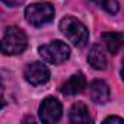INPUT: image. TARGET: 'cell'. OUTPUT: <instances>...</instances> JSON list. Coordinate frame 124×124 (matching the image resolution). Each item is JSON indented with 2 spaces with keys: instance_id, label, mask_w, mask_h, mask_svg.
Instances as JSON below:
<instances>
[{
  "instance_id": "cell-10",
  "label": "cell",
  "mask_w": 124,
  "mask_h": 124,
  "mask_svg": "<svg viewBox=\"0 0 124 124\" xmlns=\"http://www.w3.org/2000/svg\"><path fill=\"white\" fill-rule=\"evenodd\" d=\"M88 63L95 69V70H105L107 67V57L104 54V50L99 44H95L91 47L89 54H88Z\"/></svg>"
},
{
  "instance_id": "cell-3",
  "label": "cell",
  "mask_w": 124,
  "mask_h": 124,
  "mask_svg": "<svg viewBox=\"0 0 124 124\" xmlns=\"http://www.w3.org/2000/svg\"><path fill=\"white\" fill-rule=\"evenodd\" d=\"M38 53L45 61H48V63L61 64L70 57V47L63 41L55 39V41H53L50 44L41 45L38 48Z\"/></svg>"
},
{
  "instance_id": "cell-4",
  "label": "cell",
  "mask_w": 124,
  "mask_h": 124,
  "mask_svg": "<svg viewBox=\"0 0 124 124\" xmlns=\"http://www.w3.org/2000/svg\"><path fill=\"white\" fill-rule=\"evenodd\" d=\"M55 10L51 3H32L25 9V18L34 26H42L51 22Z\"/></svg>"
},
{
  "instance_id": "cell-5",
  "label": "cell",
  "mask_w": 124,
  "mask_h": 124,
  "mask_svg": "<svg viewBox=\"0 0 124 124\" xmlns=\"http://www.w3.org/2000/svg\"><path fill=\"white\" fill-rule=\"evenodd\" d=\"M61 112H63V107H61V102L54 98V96H48L45 98L39 108H38V115L39 120L42 123L51 124V123H57L61 118Z\"/></svg>"
},
{
  "instance_id": "cell-11",
  "label": "cell",
  "mask_w": 124,
  "mask_h": 124,
  "mask_svg": "<svg viewBox=\"0 0 124 124\" xmlns=\"http://www.w3.org/2000/svg\"><path fill=\"white\" fill-rule=\"evenodd\" d=\"M102 39H104V42H105L108 51H109L112 55H115V54H118V51H120L121 47H123V39H124V37H123L121 32H104V34H102Z\"/></svg>"
},
{
  "instance_id": "cell-2",
  "label": "cell",
  "mask_w": 124,
  "mask_h": 124,
  "mask_svg": "<svg viewBox=\"0 0 124 124\" xmlns=\"http://www.w3.org/2000/svg\"><path fill=\"white\" fill-rule=\"evenodd\" d=\"M28 38L23 29L19 26H9L0 41V51L5 55H18L25 51Z\"/></svg>"
},
{
  "instance_id": "cell-14",
  "label": "cell",
  "mask_w": 124,
  "mask_h": 124,
  "mask_svg": "<svg viewBox=\"0 0 124 124\" xmlns=\"http://www.w3.org/2000/svg\"><path fill=\"white\" fill-rule=\"evenodd\" d=\"M2 3H5L6 6H10V8H16V6H21L23 3V0H0Z\"/></svg>"
},
{
  "instance_id": "cell-7",
  "label": "cell",
  "mask_w": 124,
  "mask_h": 124,
  "mask_svg": "<svg viewBox=\"0 0 124 124\" xmlns=\"http://www.w3.org/2000/svg\"><path fill=\"white\" fill-rule=\"evenodd\" d=\"M85 88H86V79H85L83 73H75L61 85L60 91L64 95H78Z\"/></svg>"
},
{
  "instance_id": "cell-15",
  "label": "cell",
  "mask_w": 124,
  "mask_h": 124,
  "mask_svg": "<svg viewBox=\"0 0 124 124\" xmlns=\"http://www.w3.org/2000/svg\"><path fill=\"white\" fill-rule=\"evenodd\" d=\"M104 121H105V123L112 121V123H118V124H121V123H123V118H121V117H115V115H112V117H107Z\"/></svg>"
},
{
  "instance_id": "cell-8",
  "label": "cell",
  "mask_w": 124,
  "mask_h": 124,
  "mask_svg": "<svg viewBox=\"0 0 124 124\" xmlns=\"http://www.w3.org/2000/svg\"><path fill=\"white\" fill-rule=\"evenodd\" d=\"M89 95L95 104H105L109 101V86L104 80H93L89 85Z\"/></svg>"
},
{
  "instance_id": "cell-9",
  "label": "cell",
  "mask_w": 124,
  "mask_h": 124,
  "mask_svg": "<svg viewBox=\"0 0 124 124\" xmlns=\"http://www.w3.org/2000/svg\"><path fill=\"white\" fill-rule=\"evenodd\" d=\"M69 118L72 123L75 124H88V123H92V118L89 115V109L88 107L83 104V102H75L70 108V112H69Z\"/></svg>"
},
{
  "instance_id": "cell-12",
  "label": "cell",
  "mask_w": 124,
  "mask_h": 124,
  "mask_svg": "<svg viewBox=\"0 0 124 124\" xmlns=\"http://www.w3.org/2000/svg\"><path fill=\"white\" fill-rule=\"evenodd\" d=\"M95 3L98 6H101L105 12L115 15L120 10V5H118V0H95Z\"/></svg>"
},
{
  "instance_id": "cell-6",
  "label": "cell",
  "mask_w": 124,
  "mask_h": 124,
  "mask_svg": "<svg viewBox=\"0 0 124 124\" xmlns=\"http://www.w3.org/2000/svg\"><path fill=\"white\" fill-rule=\"evenodd\" d=\"M25 80L32 86L44 85L50 80V69L42 63V61H34L28 64L23 70Z\"/></svg>"
},
{
  "instance_id": "cell-13",
  "label": "cell",
  "mask_w": 124,
  "mask_h": 124,
  "mask_svg": "<svg viewBox=\"0 0 124 124\" xmlns=\"http://www.w3.org/2000/svg\"><path fill=\"white\" fill-rule=\"evenodd\" d=\"M6 105V98H5V85H3V80L0 78V109Z\"/></svg>"
},
{
  "instance_id": "cell-1",
  "label": "cell",
  "mask_w": 124,
  "mask_h": 124,
  "mask_svg": "<svg viewBox=\"0 0 124 124\" xmlns=\"http://www.w3.org/2000/svg\"><path fill=\"white\" fill-rule=\"evenodd\" d=\"M60 31L73 45L76 47H85L89 41V31L88 28L75 16H64L60 21Z\"/></svg>"
}]
</instances>
